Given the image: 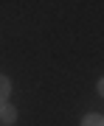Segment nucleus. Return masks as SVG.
Segmentation results:
<instances>
[{
    "mask_svg": "<svg viewBox=\"0 0 104 126\" xmlns=\"http://www.w3.org/2000/svg\"><path fill=\"white\" fill-rule=\"evenodd\" d=\"M14 121H17V109H14L11 104H3V107H0V123H3V126H11Z\"/></svg>",
    "mask_w": 104,
    "mask_h": 126,
    "instance_id": "f257e3e1",
    "label": "nucleus"
},
{
    "mask_svg": "<svg viewBox=\"0 0 104 126\" xmlns=\"http://www.w3.org/2000/svg\"><path fill=\"white\" fill-rule=\"evenodd\" d=\"M82 126H104V118L96 115V112H90V115L82 118Z\"/></svg>",
    "mask_w": 104,
    "mask_h": 126,
    "instance_id": "f03ea898",
    "label": "nucleus"
},
{
    "mask_svg": "<svg viewBox=\"0 0 104 126\" xmlns=\"http://www.w3.org/2000/svg\"><path fill=\"white\" fill-rule=\"evenodd\" d=\"M11 93V81L6 76H0V101H6V95Z\"/></svg>",
    "mask_w": 104,
    "mask_h": 126,
    "instance_id": "7ed1b4c3",
    "label": "nucleus"
},
{
    "mask_svg": "<svg viewBox=\"0 0 104 126\" xmlns=\"http://www.w3.org/2000/svg\"><path fill=\"white\" fill-rule=\"evenodd\" d=\"M99 95H104V79L99 81Z\"/></svg>",
    "mask_w": 104,
    "mask_h": 126,
    "instance_id": "20e7f679",
    "label": "nucleus"
},
{
    "mask_svg": "<svg viewBox=\"0 0 104 126\" xmlns=\"http://www.w3.org/2000/svg\"><path fill=\"white\" fill-rule=\"evenodd\" d=\"M3 104H6V101H0V107H3Z\"/></svg>",
    "mask_w": 104,
    "mask_h": 126,
    "instance_id": "39448f33",
    "label": "nucleus"
}]
</instances>
